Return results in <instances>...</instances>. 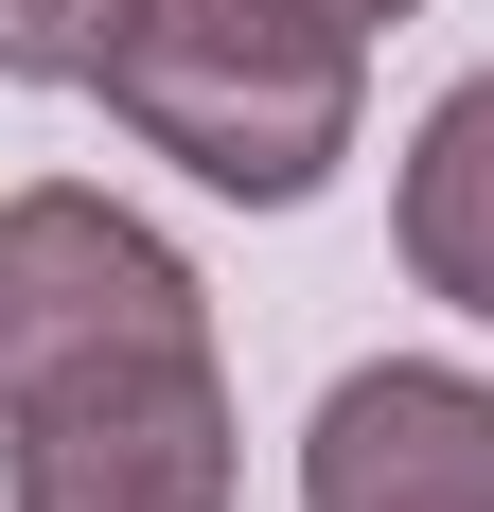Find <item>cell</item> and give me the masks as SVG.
I'll list each match as a JSON object with an SVG mask.
<instances>
[{"mask_svg":"<svg viewBox=\"0 0 494 512\" xmlns=\"http://www.w3.org/2000/svg\"><path fill=\"white\" fill-rule=\"evenodd\" d=\"M353 106H371V36L318 18V0H142L124 53H106V124L247 212L318 195L353 159Z\"/></svg>","mask_w":494,"mask_h":512,"instance_id":"1","label":"cell"},{"mask_svg":"<svg viewBox=\"0 0 494 512\" xmlns=\"http://www.w3.org/2000/svg\"><path fill=\"white\" fill-rule=\"evenodd\" d=\"M230 371L212 336H124V354L18 371L0 389V495L18 512H230Z\"/></svg>","mask_w":494,"mask_h":512,"instance_id":"2","label":"cell"},{"mask_svg":"<svg viewBox=\"0 0 494 512\" xmlns=\"http://www.w3.org/2000/svg\"><path fill=\"white\" fill-rule=\"evenodd\" d=\"M124 336H212L195 265L159 248L124 195H89V177L0 195V389L71 371V354H124Z\"/></svg>","mask_w":494,"mask_h":512,"instance_id":"3","label":"cell"},{"mask_svg":"<svg viewBox=\"0 0 494 512\" xmlns=\"http://www.w3.org/2000/svg\"><path fill=\"white\" fill-rule=\"evenodd\" d=\"M300 512H494V389L442 354H371L300 424Z\"/></svg>","mask_w":494,"mask_h":512,"instance_id":"4","label":"cell"},{"mask_svg":"<svg viewBox=\"0 0 494 512\" xmlns=\"http://www.w3.org/2000/svg\"><path fill=\"white\" fill-rule=\"evenodd\" d=\"M389 230H406V283H424V301H459V318L494 336V71H459V89L406 124Z\"/></svg>","mask_w":494,"mask_h":512,"instance_id":"5","label":"cell"},{"mask_svg":"<svg viewBox=\"0 0 494 512\" xmlns=\"http://www.w3.org/2000/svg\"><path fill=\"white\" fill-rule=\"evenodd\" d=\"M124 18H142V0H0V71H18V89H106Z\"/></svg>","mask_w":494,"mask_h":512,"instance_id":"6","label":"cell"},{"mask_svg":"<svg viewBox=\"0 0 494 512\" xmlns=\"http://www.w3.org/2000/svg\"><path fill=\"white\" fill-rule=\"evenodd\" d=\"M318 18H353V36H371V18H424V0H318Z\"/></svg>","mask_w":494,"mask_h":512,"instance_id":"7","label":"cell"}]
</instances>
